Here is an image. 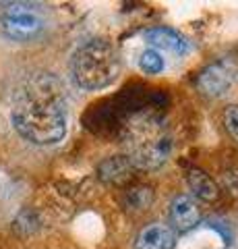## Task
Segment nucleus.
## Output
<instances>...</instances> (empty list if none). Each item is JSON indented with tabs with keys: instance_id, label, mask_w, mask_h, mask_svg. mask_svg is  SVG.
<instances>
[{
	"instance_id": "7",
	"label": "nucleus",
	"mask_w": 238,
	"mask_h": 249,
	"mask_svg": "<svg viewBox=\"0 0 238 249\" xmlns=\"http://www.w3.org/2000/svg\"><path fill=\"white\" fill-rule=\"evenodd\" d=\"M145 40L153 50H164L170 52L174 56H184L190 50V42L184 37L180 31L170 27H153L145 31Z\"/></svg>"
},
{
	"instance_id": "2",
	"label": "nucleus",
	"mask_w": 238,
	"mask_h": 249,
	"mask_svg": "<svg viewBox=\"0 0 238 249\" xmlns=\"http://www.w3.org/2000/svg\"><path fill=\"white\" fill-rule=\"evenodd\" d=\"M172 133L158 114L141 112L125 124L127 158L137 168H159L172 154Z\"/></svg>"
},
{
	"instance_id": "11",
	"label": "nucleus",
	"mask_w": 238,
	"mask_h": 249,
	"mask_svg": "<svg viewBox=\"0 0 238 249\" xmlns=\"http://www.w3.org/2000/svg\"><path fill=\"white\" fill-rule=\"evenodd\" d=\"M139 67H141V71H143V73H147V75H158V73H162V71H164L166 62H164V56H162V54H159L158 50L147 48V50L141 54Z\"/></svg>"
},
{
	"instance_id": "8",
	"label": "nucleus",
	"mask_w": 238,
	"mask_h": 249,
	"mask_svg": "<svg viewBox=\"0 0 238 249\" xmlns=\"http://www.w3.org/2000/svg\"><path fill=\"white\" fill-rule=\"evenodd\" d=\"M176 232L168 224H147L135 239L133 249H174Z\"/></svg>"
},
{
	"instance_id": "1",
	"label": "nucleus",
	"mask_w": 238,
	"mask_h": 249,
	"mask_svg": "<svg viewBox=\"0 0 238 249\" xmlns=\"http://www.w3.org/2000/svg\"><path fill=\"white\" fill-rule=\"evenodd\" d=\"M11 121L15 131L35 145L63 142L68 129V102L63 81L52 73H33L13 98Z\"/></svg>"
},
{
	"instance_id": "6",
	"label": "nucleus",
	"mask_w": 238,
	"mask_h": 249,
	"mask_svg": "<svg viewBox=\"0 0 238 249\" xmlns=\"http://www.w3.org/2000/svg\"><path fill=\"white\" fill-rule=\"evenodd\" d=\"M170 222H172V231L178 232H187L190 229H195L201 222V208L199 201L193 196H176L170 204Z\"/></svg>"
},
{
	"instance_id": "9",
	"label": "nucleus",
	"mask_w": 238,
	"mask_h": 249,
	"mask_svg": "<svg viewBox=\"0 0 238 249\" xmlns=\"http://www.w3.org/2000/svg\"><path fill=\"white\" fill-rule=\"evenodd\" d=\"M187 185L195 199L213 201L220 197V187L213 178L201 168H190L187 173Z\"/></svg>"
},
{
	"instance_id": "14",
	"label": "nucleus",
	"mask_w": 238,
	"mask_h": 249,
	"mask_svg": "<svg viewBox=\"0 0 238 249\" xmlns=\"http://www.w3.org/2000/svg\"><path fill=\"white\" fill-rule=\"evenodd\" d=\"M222 181H224L226 189L232 193V196H238V168H228L224 175H222Z\"/></svg>"
},
{
	"instance_id": "5",
	"label": "nucleus",
	"mask_w": 238,
	"mask_h": 249,
	"mask_svg": "<svg viewBox=\"0 0 238 249\" xmlns=\"http://www.w3.org/2000/svg\"><path fill=\"white\" fill-rule=\"evenodd\" d=\"M238 79V65L230 58H222L211 62L199 73L197 88L207 98H222L232 89V85Z\"/></svg>"
},
{
	"instance_id": "13",
	"label": "nucleus",
	"mask_w": 238,
	"mask_h": 249,
	"mask_svg": "<svg viewBox=\"0 0 238 249\" xmlns=\"http://www.w3.org/2000/svg\"><path fill=\"white\" fill-rule=\"evenodd\" d=\"M224 124H226V131L230 133V137L238 143V104H232L226 108L224 112Z\"/></svg>"
},
{
	"instance_id": "10",
	"label": "nucleus",
	"mask_w": 238,
	"mask_h": 249,
	"mask_svg": "<svg viewBox=\"0 0 238 249\" xmlns=\"http://www.w3.org/2000/svg\"><path fill=\"white\" fill-rule=\"evenodd\" d=\"M133 168L135 166L130 164V160L127 158V156H112V158H106L102 164L97 166V175L104 183L116 185V183L127 181Z\"/></svg>"
},
{
	"instance_id": "3",
	"label": "nucleus",
	"mask_w": 238,
	"mask_h": 249,
	"mask_svg": "<svg viewBox=\"0 0 238 249\" xmlns=\"http://www.w3.org/2000/svg\"><path fill=\"white\" fill-rule=\"evenodd\" d=\"M120 73L118 50L108 40H89L71 56L73 81L85 91L104 89Z\"/></svg>"
},
{
	"instance_id": "4",
	"label": "nucleus",
	"mask_w": 238,
	"mask_h": 249,
	"mask_svg": "<svg viewBox=\"0 0 238 249\" xmlns=\"http://www.w3.org/2000/svg\"><path fill=\"white\" fill-rule=\"evenodd\" d=\"M46 29V15L32 2H6L0 9V31L17 42H29Z\"/></svg>"
},
{
	"instance_id": "12",
	"label": "nucleus",
	"mask_w": 238,
	"mask_h": 249,
	"mask_svg": "<svg viewBox=\"0 0 238 249\" xmlns=\"http://www.w3.org/2000/svg\"><path fill=\"white\" fill-rule=\"evenodd\" d=\"M153 201V191L149 187H135L133 191H128L127 196V204L133 210H145L149 208Z\"/></svg>"
}]
</instances>
